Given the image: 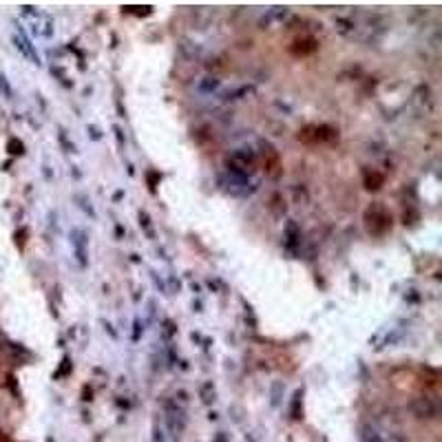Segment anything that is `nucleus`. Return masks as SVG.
Wrapping results in <instances>:
<instances>
[{"label":"nucleus","instance_id":"3","mask_svg":"<svg viewBox=\"0 0 442 442\" xmlns=\"http://www.w3.org/2000/svg\"><path fill=\"white\" fill-rule=\"evenodd\" d=\"M9 148H14V151H11V153H14V155H16V153H18V155H20V153H23V144H20V142H16V139L9 144Z\"/></svg>","mask_w":442,"mask_h":442},{"label":"nucleus","instance_id":"2","mask_svg":"<svg viewBox=\"0 0 442 442\" xmlns=\"http://www.w3.org/2000/svg\"><path fill=\"white\" fill-rule=\"evenodd\" d=\"M0 93L5 95L7 100H11V98H14V91H11V84H9V82H7V78L2 76V73H0Z\"/></svg>","mask_w":442,"mask_h":442},{"label":"nucleus","instance_id":"1","mask_svg":"<svg viewBox=\"0 0 442 442\" xmlns=\"http://www.w3.org/2000/svg\"><path fill=\"white\" fill-rule=\"evenodd\" d=\"M361 440H363V442H385V440H383V436H380V433L376 431V429H371V427H365V429H363Z\"/></svg>","mask_w":442,"mask_h":442}]
</instances>
